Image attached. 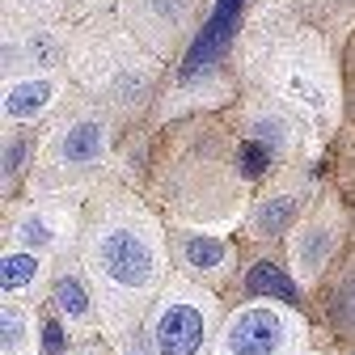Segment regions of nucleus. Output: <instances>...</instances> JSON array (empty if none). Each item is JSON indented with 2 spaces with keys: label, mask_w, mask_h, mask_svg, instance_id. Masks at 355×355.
I'll return each mask as SVG.
<instances>
[{
  "label": "nucleus",
  "mask_w": 355,
  "mask_h": 355,
  "mask_svg": "<svg viewBox=\"0 0 355 355\" xmlns=\"http://www.w3.org/2000/svg\"><path fill=\"white\" fill-rule=\"evenodd\" d=\"M284 338H288V330L271 309H245V313L233 318V326L225 334V351L229 355H279Z\"/></svg>",
  "instance_id": "3"
},
{
  "label": "nucleus",
  "mask_w": 355,
  "mask_h": 355,
  "mask_svg": "<svg viewBox=\"0 0 355 355\" xmlns=\"http://www.w3.org/2000/svg\"><path fill=\"white\" fill-rule=\"evenodd\" d=\"M292 199H271V203H266L262 211H258V220H254V225L262 229V233H279L284 225H288V220H292Z\"/></svg>",
  "instance_id": "11"
},
{
  "label": "nucleus",
  "mask_w": 355,
  "mask_h": 355,
  "mask_svg": "<svg viewBox=\"0 0 355 355\" xmlns=\"http://www.w3.org/2000/svg\"><path fill=\"white\" fill-rule=\"evenodd\" d=\"M241 5H245V0H220V5H216V13L191 38V47L182 55V76H195V72L211 68L220 55H225V47H229L233 34H237V21H241Z\"/></svg>",
  "instance_id": "2"
},
{
  "label": "nucleus",
  "mask_w": 355,
  "mask_h": 355,
  "mask_svg": "<svg viewBox=\"0 0 355 355\" xmlns=\"http://www.w3.org/2000/svg\"><path fill=\"white\" fill-rule=\"evenodd\" d=\"M51 98V80H26V85H13L5 94V110L13 119H34Z\"/></svg>",
  "instance_id": "6"
},
{
  "label": "nucleus",
  "mask_w": 355,
  "mask_h": 355,
  "mask_svg": "<svg viewBox=\"0 0 355 355\" xmlns=\"http://www.w3.org/2000/svg\"><path fill=\"white\" fill-rule=\"evenodd\" d=\"M182 258L195 266V271H216V266L229 258V250H225V241H216V237L191 233V237H182Z\"/></svg>",
  "instance_id": "7"
},
{
  "label": "nucleus",
  "mask_w": 355,
  "mask_h": 355,
  "mask_svg": "<svg viewBox=\"0 0 355 355\" xmlns=\"http://www.w3.org/2000/svg\"><path fill=\"white\" fill-rule=\"evenodd\" d=\"M55 304L64 309L68 318H80L85 309H89V296H85V288H80L76 279H60V284H55Z\"/></svg>",
  "instance_id": "10"
},
{
  "label": "nucleus",
  "mask_w": 355,
  "mask_h": 355,
  "mask_svg": "<svg viewBox=\"0 0 355 355\" xmlns=\"http://www.w3.org/2000/svg\"><path fill=\"white\" fill-rule=\"evenodd\" d=\"M203 334H207L203 313H199L195 304L178 300V304L165 309L161 322H157V351L161 355H199Z\"/></svg>",
  "instance_id": "4"
},
{
  "label": "nucleus",
  "mask_w": 355,
  "mask_h": 355,
  "mask_svg": "<svg viewBox=\"0 0 355 355\" xmlns=\"http://www.w3.org/2000/svg\"><path fill=\"white\" fill-rule=\"evenodd\" d=\"M98 266H102V275L114 288H127V292H144L157 279V258H153L148 241L136 237V233H127V229H114V233L102 237Z\"/></svg>",
  "instance_id": "1"
},
{
  "label": "nucleus",
  "mask_w": 355,
  "mask_h": 355,
  "mask_svg": "<svg viewBox=\"0 0 355 355\" xmlns=\"http://www.w3.org/2000/svg\"><path fill=\"white\" fill-rule=\"evenodd\" d=\"M98 148H102V140H98V127L94 123H76L68 136H64V161H72V165L94 161Z\"/></svg>",
  "instance_id": "8"
},
{
  "label": "nucleus",
  "mask_w": 355,
  "mask_h": 355,
  "mask_svg": "<svg viewBox=\"0 0 355 355\" xmlns=\"http://www.w3.org/2000/svg\"><path fill=\"white\" fill-rule=\"evenodd\" d=\"M34 258L30 254H9L5 258V292H17V288H26L30 279H34Z\"/></svg>",
  "instance_id": "9"
},
{
  "label": "nucleus",
  "mask_w": 355,
  "mask_h": 355,
  "mask_svg": "<svg viewBox=\"0 0 355 355\" xmlns=\"http://www.w3.org/2000/svg\"><path fill=\"white\" fill-rule=\"evenodd\" d=\"M237 169L245 178H262L266 173V144L262 140H245L241 153H237Z\"/></svg>",
  "instance_id": "12"
},
{
  "label": "nucleus",
  "mask_w": 355,
  "mask_h": 355,
  "mask_svg": "<svg viewBox=\"0 0 355 355\" xmlns=\"http://www.w3.org/2000/svg\"><path fill=\"white\" fill-rule=\"evenodd\" d=\"M245 284H250L254 296H279V300H288V304H300V288L292 284L288 271H279L275 262H254L250 275H245Z\"/></svg>",
  "instance_id": "5"
},
{
  "label": "nucleus",
  "mask_w": 355,
  "mask_h": 355,
  "mask_svg": "<svg viewBox=\"0 0 355 355\" xmlns=\"http://www.w3.org/2000/svg\"><path fill=\"white\" fill-rule=\"evenodd\" d=\"M42 355H64V326L55 318L42 326Z\"/></svg>",
  "instance_id": "13"
},
{
  "label": "nucleus",
  "mask_w": 355,
  "mask_h": 355,
  "mask_svg": "<svg viewBox=\"0 0 355 355\" xmlns=\"http://www.w3.org/2000/svg\"><path fill=\"white\" fill-rule=\"evenodd\" d=\"M21 157H26V148H21V144H9V153H5V169L13 173V165H17Z\"/></svg>",
  "instance_id": "16"
},
{
  "label": "nucleus",
  "mask_w": 355,
  "mask_h": 355,
  "mask_svg": "<svg viewBox=\"0 0 355 355\" xmlns=\"http://www.w3.org/2000/svg\"><path fill=\"white\" fill-rule=\"evenodd\" d=\"M21 233H26V241H34V245L47 241V225H42V220H21Z\"/></svg>",
  "instance_id": "15"
},
{
  "label": "nucleus",
  "mask_w": 355,
  "mask_h": 355,
  "mask_svg": "<svg viewBox=\"0 0 355 355\" xmlns=\"http://www.w3.org/2000/svg\"><path fill=\"white\" fill-rule=\"evenodd\" d=\"M21 330H26V322H21L17 313H5V347H9V351L17 347V338H21Z\"/></svg>",
  "instance_id": "14"
}]
</instances>
